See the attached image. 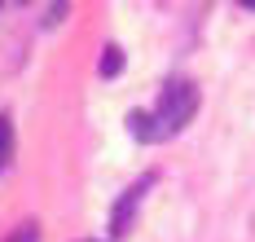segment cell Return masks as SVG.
<instances>
[{"label":"cell","mask_w":255,"mask_h":242,"mask_svg":"<svg viewBox=\"0 0 255 242\" xmlns=\"http://www.w3.org/2000/svg\"><path fill=\"white\" fill-rule=\"evenodd\" d=\"M119 66H124V53L110 44V49H106V57H102V75H106V80H110V75H119Z\"/></svg>","instance_id":"3957f363"},{"label":"cell","mask_w":255,"mask_h":242,"mask_svg":"<svg viewBox=\"0 0 255 242\" xmlns=\"http://www.w3.org/2000/svg\"><path fill=\"white\" fill-rule=\"evenodd\" d=\"M150 185H154V176H141V181H136V185H132L124 198H119V207H115V216H110V234H115V238H124V234H128V225H132V212H136L141 194H145Z\"/></svg>","instance_id":"7a4b0ae2"},{"label":"cell","mask_w":255,"mask_h":242,"mask_svg":"<svg viewBox=\"0 0 255 242\" xmlns=\"http://www.w3.org/2000/svg\"><path fill=\"white\" fill-rule=\"evenodd\" d=\"M4 242H40V229H35V225H22V229H13Z\"/></svg>","instance_id":"5b68a950"},{"label":"cell","mask_w":255,"mask_h":242,"mask_svg":"<svg viewBox=\"0 0 255 242\" xmlns=\"http://www.w3.org/2000/svg\"><path fill=\"white\" fill-rule=\"evenodd\" d=\"M9 150H13V128H9V119L0 115V167H4V159H9Z\"/></svg>","instance_id":"277c9868"},{"label":"cell","mask_w":255,"mask_h":242,"mask_svg":"<svg viewBox=\"0 0 255 242\" xmlns=\"http://www.w3.org/2000/svg\"><path fill=\"white\" fill-rule=\"evenodd\" d=\"M194 110H198V88H194V80L176 75V80L163 84V93H158V102L150 110L128 115V128H132L136 141H167L194 119Z\"/></svg>","instance_id":"6da1fadb"}]
</instances>
